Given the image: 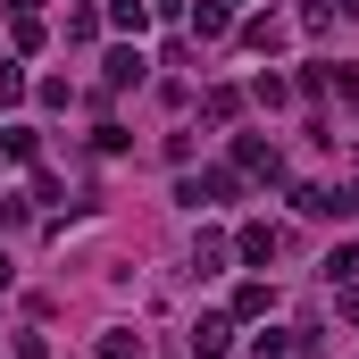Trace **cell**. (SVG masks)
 <instances>
[{
	"instance_id": "cell-4",
	"label": "cell",
	"mask_w": 359,
	"mask_h": 359,
	"mask_svg": "<svg viewBox=\"0 0 359 359\" xmlns=\"http://www.w3.org/2000/svg\"><path fill=\"white\" fill-rule=\"evenodd\" d=\"M234 159H243V168H251V176H276V151H268V142H251V134H243V142H234Z\"/></svg>"
},
{
	"instance_id": "cell-2",
	"label": "cell",
	"mask_w": 359,
	"mask_h": 359,
	"mask_svg": "<svg viewBox=\"0 0 359 359\" xmlns=\"http://www.w3.org/2000/svg\"><path fill=\"white\" fill-rule=\"evenodd\" d=\"M226 343H234V326H226V318H201V326H192V351H201V359H217Z\"/></svg>"
},
{
	"instance_id": "cell-6",
	"label": "cell",
	"mask_w": 359,
	"mask_h": 359,
	"mask_svg": "<svg viewBox=\"0 0 359 359\" xmlns=\"http://www.w3.org/2000/svg\"><path fill=\"white\" fill-rule=\"evenodd\" d=\"M109 17H117V25H126V34H142V25H151V0H117V8H109Z\"/></svg>"
},
{
	"instance_id": "cell-8",
	"label": "cell",
	"mask_w": 359,
	"mask_h": 359,
	"mask_svg": "<svg viewBox=\"0 0 359 359\" xmlns=\"http://www.w3.org/2000/svg\"><path fill=\"white\" fill-rule=\"evenodd\" d=\"M0 100H25V67H0Z\"/></svg>"
},
{
	"instance_id": "cell-12",
	"label": "cell",
	"mask_w": 359,
	"mask_h": 359,
	"mask_svg": "<svg viewBox=\"0 0 359 359\" xmlns=\"http://www.w3.org/2000/svg\"><path fill=\"white\" fill-rule=\"evenodd\" d=\"M334 8H343V17H359V0H334Z\"/></svg>"
},
{
	"instance_id": "cell-7",
	"label": "cell",
	"mask_w": 359,
	"mask_h": 359,
	"mask_svg": "<svg viewBox=\"0 0 359 359\" xmlns=\"http://www.w3.org/2000/svg\"><path fill=\"white\" fill-rule=\"evenodd\" d=\"M192 268H201V276H217V268H226V243H217V234H201V251H192Z\"/></svg>"
},
{
	"instance_id": "cell-10",
	"label": "cell",
	"mask_w": 359,
	"mask_h": 359,
	"mask_svg": "<svg viewBox=\"0 0 359 359\" xmlns=\"http://www.w3.org/2000/svg\"><path fill=\"white\" fill-rule=\"evenodd\" d=\"M17 217H25V209H17V201H0V226H17Z\"/></svg>"
},
{
	"instance_id": "cell-9",
	"label": "cell",
	"mask_w": 359,
	"mask_h": 359,
	"mask_svg": "<svg viewBox=\"0 0 359 359\" xmlns=\"http://www.w3.org/2000/svg\"><path fill=\"white\" fill-rule=\"evenodd\" d=\"M134 351H142L134 334H109V343H100V359H134Z\"/></svg>"
},
{
	"instance_id": "cell-11",
	"label": "cell",
	"mask_w": 359,
	"mask_h": 359,
	"mask_svg": "<svg viewBox=\"0 0 359 359\" xmlns=\"http://www.w3.org/2000/svg\"><path fill=\"white\" fill-rule=\"evenodd\" d=\"M343 318H351V326H359V292H351V301H343Z\"/></svg>"
},
{
	"instance_id": "cell-5",
	"label": "cell",
	"mask_w": 359,
	"mask_h": 359,
	"mask_svg": "<svg viewBox=\"0 0 359 359\" xmlns=\"http://www.w3.org/2000/svg\"><path fill=\"white\" fill-rule=\"evenodd\" d=\"M142 76V50H109V84H134Z\"/></svg>"
},
{
	"instance_id": "cell-3",
	"label": "cell",
	"mask_w": 359,
	"mask_h": 359,
	"mask_svg": "<svg viewBox=\"0 0 359 359\" xmlns=\"http://www.w3.org/2000/svg\"><path fill=\"white\" fill-rule=\"evenodd\" d=\"M192 34L217 42V34H226V0H201V8H192Z\"/></svg>"
},
{
	"instance_id": "cell-1",
	"label": "cell",
	"mask_w": 359,
	"mask_h": 359,
	"mask_svg": "<svg viewBox=\"0 0 359 359\" xmlns=\"http://www.w3.org/2000/svg\"><path fill=\"white\" fill-rule=\"evenodd\" d=\"M234 259H243V268H268L276 259V226H243V234H234Z\"/></svg>"
}]
</instances>
